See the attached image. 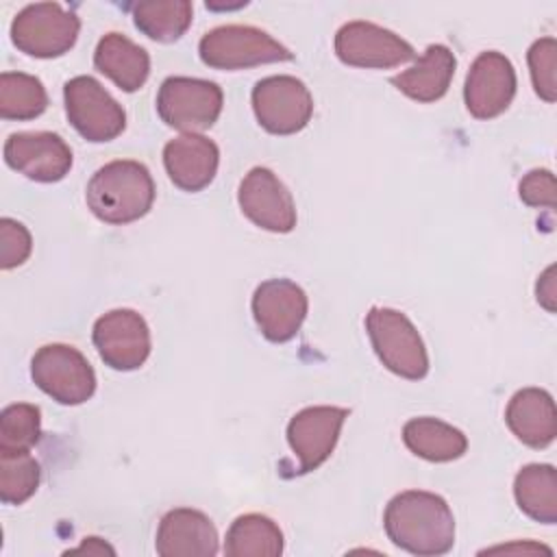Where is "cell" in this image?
I'll use <instances>...</instances> for the list:
<instances>
[{"label": "cell", "instance_id": "52a82bcc", "mask_svg": "<svg viewBox=\"0 0 557 557\" xmlns=\"http://www.w3.org/2000/svg\"><path fill=\"white\" fill-rule=\"evenodd\" d=\"M35 385L59 405H83L96 392V372L87 357L67 344H46L30 359Z\"/></svg>", "mask_w": 557, "mask_h": 557}, {"label": "cell", "instance_id": "ffe728a7", "mask_svg": "<svg viewBox=\"0 0 557 557\" xmlns=\"http://www.w3.org/2000/svg\"><path fill=\"white\" fill-rule=\"evenodd\" d=\"M455 67L457 59L450 48L431 44L411 67L392 76V85L416 102H435L448 91Z\"/></svg>", "mask_w": 557, "mask_h": 557}, {"label": "cell", "instance_id": "3957f363", "mask_svg": "<svg viewBox=\"0 0 557 557\" xmlns=\"http://www.w3.org/2000/svg\"><path fill=\"white\" fill-rule=\"evenodd\" d=\"M366 331L379 361L396 376L420 381L429 374V355L413 322L398 309L372 307Z\"/></svg>", "mask_w": 557, "mask_h": 557}, {"label": "cell", "instance_id": "f1b7e54d", "mask_svg": "<svg viewBox=\"0 0 557 557\" xmlns=\"http://www.w3.org/2000/svg\"><path fill=\"white\" fill-rule=\"evenodd\" d=\"M529 61V72H531V83L535 94L544 102H555L557 98V81H555V70H557V41L555 37H542L533 41L527 54Z\"/></svg>", "mask_w": 557, "mask_h": 557}, {"label": "cell", "instance_id": "ac0fdd59", "mask_svg": "<svg viewBox=\"0 0 557 557\" xmlns=\"http://www.w3.org/2000/svg\"><path fill=\"white\" fill-rule=\"evenodd\" d=\"M163 165L178 189L194 194L209 187L215 178L220 150L202 133H183L165 144Z\"/></svg>", "mask_w": 557, "mask_h": 557}, {"label": "cell", "instance_id": "7402d4cb", "mask_svg": "<svg viewBox=\"0 0 557 557\" xmlns=\"http://www.w3.org/2000/svg\"><path fill=\"white\" fill-rule=\"evenodd\" d=\"M403 442L416 457L433 463L455 461L468 450L463 431L429 416L407 420L403 426Z\"/></svg>", "mask_w": 557, "mask_h": 557}, {"label": "cell", "instance_id": "d6a6232c", "mask_svg": "<svg viewBox=\"0 0 557 557\" xmlns=\"http://www.w3.org/2000/svg\"><path fill=\"white\" fill-rule=\"evenodd\" d=\"M67 553H87V555H115V550L104 542V540H100V537H85L83 540V544L81 546H76V548H72V550H67Z\"/></svg>", "mask_w": 557, "mask_h": 557}, {"label": "cell", "instance_id": "603a6c76", "mask_svg": "<svg viewBox=\"0 0 557 557\" xmlns=\"http://www.w3.org/2000/svg\"><path fill=\"white\" fill-rule=\"evenodd\" d=\"M513 498L522 513L542 524L557 522V472L550 463H529L513 479Z\"/></svg>", "mask_w": 557, "mask_h": 557}, {"label": "cell", "instance_id": "277c9868", "mask_svg": "<svg viewBox=\"0 0 557 557\" xmlns=\"http://www.w3.org/2000/svg\"><path fill=\"white\" fill-rule=\"evenodd\" d=\"M200 61L213 70H246L263 63L292 61L294 54L257 26L224 24L202 35Z\"/></svg>", "mask_w": 557, "mask_h": 557}, {"label": "cell", "instance_id": "cb8c5ba5", "mask_svg": "<svg viewBox=\"0 0 557 557\" xmlns=\"http://www.w3.org/2000/svg\"><path fill=\"white\" fill-rule=\"evenodd\" d=\"M283 531L263 513L235 518L224 537L226 557H278L283 553Z\"/></svg>", "mask_w": 557, "mask_h": 557}, {"label": "cell", "instance_id": "7c38bea8", "mask_svg": "<svg viewBox=\"0 0 557 557\" xmlns=\"http://www.w3.org/2000/svg\"><path fill=\"white\" fill-rule=\"evenodd\" d=\"M346 418L348 409L335 405L305 407L292 416L287 424V442L298 457L294 474L313 472L331 457Z\"/></svg>", "mask_w": 557, "mask_h": 557}, {"label": "cell", "instance_id": "484cf974", "mask_svg": "<svg viewBox=\"0 0 557 557\" xmlns=\"http://www.w3.org/2000/svg\"><path fill=\"white\" fill-rule=\"evenodd\" d=\"M48 109V94L37 76L24 72L0 74V117L35 120Z\"/></svg>", "mask_w": 557, "mask_h": 557}, {"label": "cell", "instance_id": "9c48e42d", "mask_svg": "<svg viewBox=\"0 0 557 557\" xmlns=\"http://www.w3.org/2000/svg\"><path fill=\"white\" fill-rule=\"evenodd\" d=\"M252 111L261 128L272 135H294L313 115L309 87L289 74L265 76L252 87Z\"/></svg>", "mask_w": 557, "mask_h": 557}, {"label": "cell", "instance_id": "d6986e66", "mask_svg": "<svg viewBox=\"0 0 557 557\" xmlns=\"http://www.w3.org/2000/svg\"><path fill=\"white\" fill-rule=\"evenodd\" d=\"M509 431L531 448H546L557 435V409L546 389L524 387L518 389L505 409Z\"/></svg>", "mask_w": 557, "mask_h": 557}, {"label": "cell", "instance_id": "83f0119b", "mask_svg": "<svg viewBox=\"0 0 557 557\" xmlns=\"http://www.w3.org/2000/svg\"><path fill=\"white\" fill-rule=\"evenodd\" d=\"M41 437V409L13 403L0 411V453L30 450Z\"/></svg>", "mask_w": 557, "mask_h": 557}, {"label": "cell", "instance_id": "30bf717a", "mask_svg": "<svg viewBox=\"0 0 557 557\" xmlns=\"http://www.w3.org/2000/svg\"><path fill=\"white\" fill-rule=\"evenodd\" d=\"M335 54L342 63L366 70H387L416 59L409 41L366 20L346 22L335 33Z\"/></svg>", "mask_w": 557, "mask_h": 557}, {"label": "cell", "instance_id": "8992f818", "mask_svg": "<svg viewBox=\"0 0 557 557\" xmlns=\"http://www.w3.org/2000/svg\"><path fill=\"white\" fill-rule=\"evenodd\" d=\"M224 104V94L218 83L191 76H170L157 94L159 117L176 131L202 133L211 128Z\"/></svg>", "mask_w": 557, "mask_h": 557}, {"label": "cell", "instance_id": "5bb4252c", "mask_svg": "<svg viewBox=\"0 0 557 557\" xmlns=\"http://www.w3.org/2000/svg\"><path fill=\"white\" fill-rule=\"evenodd\" d=\"M516 70L511 61L496 50L481 52L466 76L463 102L472 117L492 120L505 113L516 96Z\"/></svg>", "mask_w": 557, "mask_h": 557}, {"label": "cell", "instance_id": "4fadbf2b", "mask_svg": "<svg viewBox=\"0 0 557 557\" xmlns=\"http://www.w3.org/2000/svg\"><path fill=\"white\" fill-rule=\"evenodd\" d=\"M252 318L268 342L283 344L298 335L309 298L305 289L289 278H268L252 294Z\"/></svg>", "mask_w": 557, "mask_h": 557}, {"label": "cell", "instance_id": "2e32d148", "mask_svg": "<svg viewBox=\"0 0 557 557\" xmlns=\"http://www.w3.org/2000/svg\"><path fill=\"white\" fill-rule=\"evenodd\" d=\"M4 161L35 183H57L72 170V150L50 131L13 133L4 141Z\"/></svg>", "mask_w": 557, "mask_h": 557}, {"label": "cell", "instance_id": "e0dca14e", "mask_svg": "<svg viewBox=\"0 0 557 557\" xmlns=\"http://www.w3.org/2000/svg\"><path fill=\"white\" fill-rule=\"evenodd\" d=\"M211 518L191 507L170 509L157 529L154 550L161 557H213L220 550Z\"/></svg>", "mask_w": 557, "mask_h": 557}, {"label": "cell", "instance_id": "836d02e7", "mask_svg": "<svg viewBox=\"0 0 557 557\" xmlns=\"http://www.w3.org/2000/svg\"><path fill=\"white\" fill-rule=\"evenodd\" d=\"M498 550H503V553H546V555H550V548H546V546H542V544H531V542H522V544H509V546H496V548H490V550H485V553H498Z\"/></svg>", "mask_w": 557, "mask_h": 557}, {"label": "cell", "instance_id": "9a60e30c", "mask_svg": "<svg viewBox=\"0 0 557 557\" xmlns=\"http://www.w3.org/2000/svg\"><path fill=\"white\" fill-rule=\"evenodd\" d=\"M237 202L242 213L259 228L289 233L296 226V205L292 191L270 168H252L239 183Z\"/></svg>", "mask_w": 557, "mask_h": 557}, {"label": "cell", "instance_id": "7a4b0ae2", "mask_svg": "<svg viewBox=\"0 0 557 557\" xmlns=\"http://www.w3.org/2000/svg\"><path fill=\"white\" fill-rule=\"evenodd\" d=\"M85 200L98 220L128 224L152 209L154 181L144 163L115 159L94 172L85 189Z\"/></svg>", "mask_w": 557, "mask_h": 557}, {"label": "cell", "instance_id": "4dcf8cb0", "mask_svg": "<svg viewBox=\"0 0 557 557\" xmlns=\"http://www.w3.org/2000/svg\"><path fill=\"white\" fill-rule=\"evenodd\" d=\"M520 200L527 207L540 209H555L557 202V183L550 170H531L520 178L518 185Z\"/></svg>", "mask_w": 557, "mask_h": 557}, {"label": "cell", "instance_id": "f546056e", "mask_svg": "<svg viewBox=\"0 0 557 557\" xmlns=\"http://www.w3.org/2000/svg\"><path fill=\"white\" fill-rule=\"evenodd\" d=\"M33 250V237L28 228L13 220V218H2L0 220V268L2 270H13L22 265Z\"/></svg>", "mask_w": 557, "mask_h": 557}, {"label": "cell", "instance_id": "44dd1931", "mask_svg": "<svg viewBox=\"0 0 557 557\" xmlns=\"http://www.w3.org/2000/svg\"><path fill=\"white\" fill-rule=\"evenodd\" d=\"M94 65L122 91H137L150 74V54L122 33H107L94 52Z\"/></svg>", "mask_w": 557, "mask_h": 557}, {"label": "cell", "instance_id": "6da1fadb", "mask_svg": "<svg viewBox=\"0 0 557 557\" xmlns=\"http://www.w3.org/2000/svg\"><path fill=\"white\" fill-rule=\"evenodd\" d=\"M383 527L394 546L418 557L446 555L455 544V516L448 503L424 490L396 494L385 507Z\"/></svg>", "mask_w": 557, "mask_h": 557}, {"label": "cell", "instance_id": "8fae6325", "mask_svg": "<svg viewBox=\"0 0 557 557\" xmlns=\"http://www.w3.org/2000/svg\"><path fill=\"white\" fill-rule=\"evenodd\" d=\"M94 346L111 370L131 372L150 357V329L141 313L133 309H113L94 322Z\"/></svg>", "mask_w": 557, "mask_h": 557}, {"label": "cell", "instance_id": "5b68a950", "mask_svg": "<svg viewBox=\"0 0 557 557\" xmlns=\"http://www.w3.org/2000/svg\"><path fill=\"white\" fill-rule=\"evenodd\" d=\"M81 20L59 2L26 4L11 22L13 46L35 59H54L70 52L78 39Z\"/></svg>", "mask_w": 557, "mask_h": 557}, {"label": "cell", "instance_id": "d4e9b609", "mask_svg": "<svg viewBox=\"0 0 557 557\" xmlns=\"http://www.w3.org/2000/svg\"><path fill=\"white\" fill-rule=\"evenodd\" d=\"M194 7L187 0H150L133 4L135 26L152 41L170 44L191 26Z\"/></svg>", "mask_w": 557, "mask_h": 557}, {"label": "cell", "instance_id": "ba28073f", "mask_svg": "<svg viewBox=\"0 0 557 557\" xmlns=\"http://www.w3.org/2000/svg\"><path fill=\"white\" fill-rule=\"evenodd\" d=\"M63 102L70 124L87 141H111L126 128L122 104L94 76L70 78L63 87Z\"/></svg>", "mask_w": 557, "mask_h": 557}, {"label": "cell", "instance_id": "4316f807", "mask_svg": "<svg viewBox=\"0 0 557 557\" xmlns=\"http://www.w3.org/2000/svg\"><path fill=\"white\" fill-rule=\"evenodd\" d=\"M41 466L30 455L24 453H0V500L4 505L26 503L39 487Z\"/></svg>", "mask_w": 557, "mask_h": 557}, {"label": "cell", "instance_id": "1f68e13d", "mask_svg": "<svg viewBox=\"0 0 557 557\" xmlns=\"http://www.w3.org/2000/svg\"><path fill=\"white\" fill-rule=\"evenodd\" d=\"M535 294H537V302L546 311H555V294H557V289H555V265L544 270V274L537 281Z\"/></svg>", "mask_w": 557, "mask_h": 557}]
</instances>
